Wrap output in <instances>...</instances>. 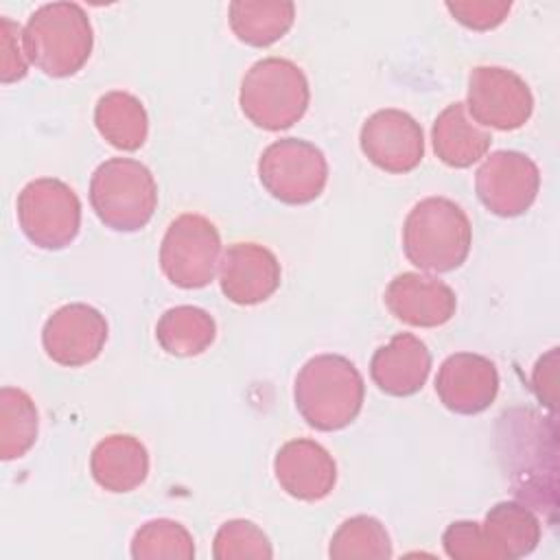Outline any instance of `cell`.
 <instances>
[{
    "label": "cell",
    "instance_id": "obj_3",
    "mask_svg": "<svg viewBox=\"0 0 560 560\" xmlns=\"http://www.w3.org/2000/svg\"><path fill=\"white\" fill-rule=\"evenodd\" d=\"M92 46L94 31L90 15L77 2L42 4L24 26L28 61L55 79L77 74L88 63Z\"/></svg>",
    "mask_w": 560,
    "mask_h": 560
},
{
    "label": "cell",
    "instance_id": "obj_11",
    "mask_svg": "<svg viewBox=\"0 0 560 560\" xmlns=\"http://www.w3.org/2000/svg\"><path fill=\"white\" fill-rule=\"evenodd\" d=\"M363 155L381 171L405 175L424 158V133L420 122L402 109H378L361 127Z\"/></svg>",
    "mask_w": 560,
    "mask_h": 560
},
{
    "label": "cell",
    "instance_id": "obj_9",
    "mask_svg": "<svg viewBox=\"0 0 560 560\" xmlns=\"http://www.w3.org/2000/svg\"><path fill=\"white\" fill-rule=\"evenodd\" d=\"M466 109L470 118L490 129H521L534 112V94L527 81L501 66H477L468 77Z\"/></svg>",
    "mask_w": 560,
    "mask_h": 560
},
{
    "label": "cell",
    "instance_id": "obj_10",
    "mask_svg": "<svg viewBox=\"0 0 560 560\" xmlns=\"http://www.w3.org/2000/svg\"><path fill=\"white\" fill-rule=\"evenodd\" d=\"M540 188L536 162L512 149L492 151L475 173L479 201L497 217L512 219L532 208Z\"/></svg>",
    "mask_w": 560,
    "mask_h": 560
},
{
    "label": "cell",
    "instance_id": "obj_17",
    "mask_svg": "<svg viewBox=\"0 0 560 560\" xmlns=\"http://www.w3.org/2000/svg\"><path fill=\"white\" fill-rule=\"evenodd\" d=\"M431 372V352L411 332H398L389 343L374 350L370 376L389 396H411L422 389Z\"/></svg>",
    "mask_w": 560,
    "mask_h": 560
},
{
    "label": "cell",
    "instance_id": "obj_7",
    "mask_svg": "<svg viewBox=\"0 0 560 560\" xmlns=\"http://www.w3.org/2000/svg\"><path fill=\"white\" fill-rule=\"evenodd\" d=\"M18 223L35 247L63 249L79 234L81 201L57 177L33 179L18 195Z\"/></svg>",
    "mask_w": 560,
    "mask_h": 560
},
{
    "label": "cell",
    "instance_id": "obj_12",
    "mask_svg": "<svg viewBox=\"0 0 560 560\" xmlns=\"http://www.w3.org/2000/svg\"><path fill=\"white\" fill-rule=\"evenodd\" d=\"M105 315L83 302L57 308L42 328V346L55 363L81 368L92 363L107 341Z\"/></svg>",
    "mask_w": 560,
    "mask_h": 560
},
{
    "label": "cell",
    "instance_id": "obj_18",
    "mask_svg": "<svg viewBox=\"0 0 560 560\" xmlns=\"http://www.w3.org/2000/svg\"><path fill=\"white\" fill-rule=\"evenodd\" d=\"M90 472L107 492H131L149 475V451L129 433L107 435L90 455Z\"/></svg>",
    "mask_w": 560,
    "mask_h": 560
},
{
    "label": "cell",
    "instance_id": "obj_21",
    "mask_svg": "<svg viewBox=\"0 0 560 560\" xmlns=\"http://www.w3.org/2000/svg\"><path fill=\"white\" fill-rule=\"evenodd\" d=\"M228 20L243 44L265 48L289 33L295 4L291 0H234L228 7Z\"/></svg>",
    "mask_w": 560,
    "mask_h": 560
},
{
    "label": "cell",
    "instance_id": "obj_5",
    "mask_svg": "<svg viewBox=\"0 0 560 560\" xmlns=\"http://www.w3.org/2000/svg\"><path fill=\"white\" fill-rule=\"evenodd\" d=\"M90 203L105 228L138 232L158 208L155 177L133 158H109L92 173Z\"/></svg>",
    "mask_w": 560,
    "mask_h": 560
},
{
    "label": "cell",
    "instance_id": "obj_4",
    "mask_svg": "<svg viewBox=\"0 0 560 560\" xmlns=\"http://www.w3.org/2000/svg\"><path fill=\"white\" fill-rule=\"evenodd\" d=\"M308 79L298 63L284 57L256 61L241 81L238 105L260 129L282 131L295 125L308 107Z\"/></svg>",
    "mask_w": 560,
    "mask_h": 560
},
{
    "label": "cell",
    "instance_id": "obj_28",
    "mask_svg": "<svg viewBox=\"0 0 560 560\" xmlns=\"http://www.w3.org/2000/svg\"><path fill=\"white\" fill-rule=\"evenodd\" d=\"M442 547L453 560H499L477 521L451 523L442 534Z\"/></svg>",
    "mask_w": 560,
    "mask_h": 560
},
{
    "label": "cell",
    "instance_id": "obj_20",
    "mask_svg": "<svg viewBox=\"0 0 560 560\" xmlns=\"http://www.w3.org/2000/svg\"><path fill=\"white\" fill-rule=\"evenodd\" d=\"M481 529L499 560L529 556L538 547L542 534L538 516L518 501H501L492 505L481 523Z\"/></svg>",
    "mask_w": 560,
    "mask_h": 560
},
{
    "label": "cell",
    "instance_id": "obj_26",
    "mask_svg": "<svg viewBox=\"0 0 560 560\" xmlns=\"http://www.w3.org/2000/svg\"><path fill=\"white\" fill-rule=\"evenodd\" d=\"M133 560H192V534L177 521L153 518L140 525L131 538Z\"/></svg>",
    "mask_w": 560,
    "mask_h": 560
},
{
    "label": "cell",
    "instance_id": "obj_22",
    "mask_svg": "<svg viewBox=\"0 0 560 560\" xmlns=\"http://www.w3.org/2000/svg\"><path fill=\"white\" fill-rule=\"evenodd\" d=\"M94 125L120 151H138L149 136V116L142 101L122 90H112L96 101Z\"/></svg>",
    "mask_w": 560,
    "mask_h": 560
},
{
    "label": "cell",
    "instance_id": "obj_1",
    "mask_svg": "<svg viewBox=\"0 0 560 560\" xmlns=\"http://www.w3.org/2000/svg\"><path fill=\"white\" fill-rule=\"evenodd\" d=\"M363 398V376L341 354H317L295 376V409L317 431L346 429L359 416Z\"/></svg>",
    "mask_w": 560,
    "mask_h": 560
},
{
    "label": "cell",
    "instance_id": "obj_6",
    "mask_svg": "<svg viewBox=\"0 0 560 560\" xmlns=\"http://www.w3.org/2000/svg\"><path fill=\"white\" fill-rule=\"evenodd\" d=\"M258 179L278 201L304 206L315 201L328 182V162L319 147L300 138L271 142L258 160Z\"/></svg>",
    "mask_w": 560,
    "mask_h": 560
},
{
    "label": "cell",
    "instance_id": "obj_2",
    "mask_svg": "<svg viewBox=\"0 0 560 560\" xmlns=\"http://www.w3.org/2000/svg\"><path fill=\"white\" fill-rule=\"evenodd\" d=\"M472 245L468 214L446 197L418 201L402 225L407 260L431 273H446L464 265Z\"/></svg>",
    "mask_w": 560,
    "mask_h": 560
},
{
    "label": "cell",
    "instance_id": "obj_19",
    "mask_svg": "<svg viewBox=\"0 0 560 560\" xmlns=\"http://www.w3.org/2000/svg\"><path fill=\"white\" fill-rule=\"evenodd\" d=\"M431 142L435 155L446 166L468 168L486 158L492 144V136L470 118L466 103L457 101L438 114L431 127Z\"/></svg>",
    "mask_w": 560,
    "mask_h": 560
},
{
    "label": "cell",
    "instance_id": "obj_14",
    "mask_svg": "<svg viewBox=\"0 0 560 560\" xmlns=\"http://www.w3.org/2000/svg\"><path fill=\"white\" fill-rule=\"evenodd\" d=\"M280 276L276 254L249 241L228 245L219 262V287L230 302L241 306L269 300L280 287Z\"/></svg>",
    "mask_w": 560,
    "mask_h": 560
},
{
    "label": "cell",
    "instance_id": "obj_13",
    "mask_svg": "<svg viewBox=\"0 0 560 560\" xmlns=\"http://www.w3.org/2000/svg\"><path fill=\"white\" fill-rule=\"evenodd\" d=\"M435 394L453 413H481L499 394L497 365L488 357L475 352L448 354L438 370Z\"/></svg>",
    "mask_w": 560,
    "mask_h": 560
},
{
    "label": "cell",
    "instance_id": "obj_24",
    "mask_svg": "<svg viewBox=\"0 0 560 560\" xmlns=\"http://www.w3.org/2000/svg\"><path fill=\"white\" fill-rule=\"evenodd\" d=\"M39 429V413L33 398L20 387L0 389V457L4 462L24 457Z\"/></svg>",
    "mask_w": 560,
    "mask_h": 560
},
{
    "label": "cell",
    "instance_id": "obj_31",
    "mask_svg": "<svg viewBox=\"0 0 560 560\" xmlns=\"http://www.w3.org/2000/svg\"><path fill=\"white\" fill-rule=\"evenodd\" d=\"M556 368H558V348H551L545 357H540L532 372V389L536 398L549 407L556 409Z\"/></svg>",
    "mask_w": 560,
    "mask_h": 560
},
{
    "label": "cell",
    "instance_id": "obj_25",
    "mask_svg": "<svg viewBox=\"0 0 560 560\" xmlns=\"http://www.w3.org/2000/svg\"><path fill=\"white\" fill-rule=\"evenodd\" d=\"M328 556L332 560H387L392 558V540L378 518L357 514L337 527Z\"/></svg>",
    "mask_w": 560,
    "mask_h": 560
},
{
    "label": "cell",
    "instance_id": "obj_16",
    "mask_svg": "<svg viewBox=\"0 0 560 560\" xmlns=\"http://www.w3.org/2000/svg\"><path fill=\"white\" fill-rule=\"evenodd\" d=\"M389 313L416 328H435L446 324L457 308L455 291L440 278L418 271L398 273L385 289Z\"/></svg>",
    "mask_w": 560,
    "mask_h": 560
},
{
    "label": "cell",
    "instance_id": "obj_29",
    "mask_svg": "<svg viewBox=\"0 0 560 560\" xmlns=\"http://www.w3.org/2000/svg\"><path fill=\"white\" fill-rule=\"evenodd\" d=\"M28 57L24 50V28L11 18H0V81L13 83L26 77Z\"/></svg>",
    "mask_w": 560,
    "mask_h": 560
},
{
    "label": "cell",
    "instance_id": "obj_8",
    "mask_svg": "<svg viewBox=\"0 0 560 560\" xmlns=\"http://www.w3.org/2000/svg\"><path fill=\"white\" fill-rule=\"evenodd\" d=\"M221 256L217 225L203 214L186 212L173 219L160 245L162 273L179 289H201L214 280Z\"/></svg>",
    "mask_w": 560,
    "mask_h": 560
},
{
    "label": "cell",
    "instance_id": "obj_23",
    "mask_svg": "<svg viewBox=\"0 0 560 560\" xmlns=\"http://www.w3.org/2000/svg\"><path fill=\"white\" fill-rule=\"evenodd\" d=\"M214 337V317L192 304H179L164 311L155 324L158 343L173 357H197L212 346Z\"/></svg>",
    "mask_w": 560,
    "mask_h": 560
},
{
    "label": "cell",
    "instance_id": "obj_15",
    "mask_svg": "<svg viewBox=\"0 0 560 560\" xmlns=\"http://www.w3.org/2000/svg\"><path fill=\"white\" fill-rule=\"evenodd\" d=\"M273 472L280 488L300 501H322L337 483L332 455L308 438L284 442L273 457Z\"/></svg>",
    "mask_w": 560,
    "mask_h": 560
},
{
    "label": "cell",
    "instance_id": "obj_27",
    "mask_svg": "<svg viewBox=\"0 0 560 560\" xmlns=\"http://www.w3.org/2000/svg\"><path fill=\"white\" fill-rule=\"evenodd\" d=\"M212 556L217 560H232V558H271L273 549L267 534L247 518H232L225 521L212 542Z\"/></svg>",
    "mask_w": 560,
    "mask_h": 560
},
{
    "label": "cell",
    "instance_id": "obj_30",
    "mask_svg": "<svg viewBox=\"0 0 560 560\" xmlns=\"http://www.w3.org/2000/svg\"><path fill=\"white\" fill-rule=\"evenodd\" d=\"M444 7L466 28L490 31L508 18V13L512 9V2H505V0H459V2H446Z\"/></svg>",
    "mask_w": 560,
    "mask_h": 560
}]
</instances>
